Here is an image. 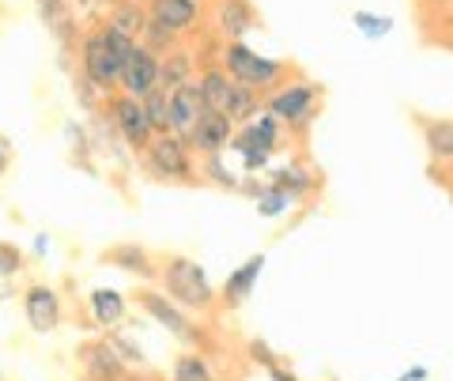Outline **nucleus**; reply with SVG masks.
Here are the masks:
<instances>
[{
    "mask_svg": "<svg viewBox=\"0 0 453 381\" xmlns=\"http://www.w3.org/2000/svg\"><path fill=\"white\" fill-rule=\"evenodd\" d=\"M80 61H83V80H91L98 91H110V88H118V83H121L125 61H121V53L113 50V42L106 38L103 27L83 38Z\"/></svg>",
    "mask_w": 453,
    "mask_h": 381,
    "instance_id": "f257e3e1",
    "label": "nucleus"
},
{
    "mask_svg": "<svg viewBox=\"0 0 453 381\" xmlns=\"http://www.w3.org/2000/svg\"><path fill=\"white\" fill-rule=\"evenodd\" d=\"M223 68L234 83H246V88H253V91L273 88V83L283 76V61L261 57V53L246 50L242 42H231V46L223 50Z\"/></svg>",
    "mask_w": 453,
    "mask_h": 381,
    "instance_id": "f03ea898",
    "label": "nucleus"
},
{
    "mask_svg": "<svg viewBox=\"0 0 453 381\" xmlns=\"http://www.w3.org/2000/svg\"><path fill=\"white\" fill-rule=\"evenodd\" d=\"M166 294L174 302L181 306H189V309H208L211 306V284H208V276H204V268L189 261V257H174V261H166Z\"/></svg>",
    "mask_w": 453,
    "mask_h": 381,
    "instance_id": "7ed1b4c3",
    "label": "nucleus"
},
{
    "mask_svg": "<svg viewBox=\"0 0 453 381\" xmlns=\"http://www.w3.org/2000/svg\"><path fill=\"white\" fill-rule=\"evenodd\" d=\"M321 88H314V83H291V88H280L273 98H268V114L280 118V121H291V125H306L310 114H314V103H318Z\"/></svg>",
    "mask_w": 453,
    "mask_h": 381,
    "instance_id": "20e7f679",
    "label": "nucleus"
},
{
    "mask_svg": "<svg viewBox=\"0 0 453 381\" xmlns=\"http://www.w3.org/2000/svg\"><path fill=\"white\" fill-rule=\"evenodd\" d=\"M148 159H151V171L159 174V178H181L186 181L193 174V166H189V151L186 144L174 136V133H166V136H155L151 140V148H148Z\"/></svg>",
    "mask_w": 453,
    "mask_h": 381,
    "instance_id": "39448f33",
    "label": "nucleus"
},
{
    "mask_svg": "<svg viewBox=\"0 0 453 381\" xmlns=\"http://www.w3.org/2000/svg\"><path fill=\"white\" fill-rule=\"evenodd\" d=\"M204 110L208 106H204V95H201V80H196V83L193 80L181 83L178 91H170V133H174V136H189Z\"/></svg>",
    "mask_w": 453,
    "mask_h": 381,
    "instance_id": "423d86ee",
    "label": "nucleus"
},
{
    "mask_svg": "<svg viewBox=\"0 0 453 381\" xmlns=\"http://www.w3.org/2000/svg\"><path fill=\"white\" fill-rule=\"evenodd\" d=\"M110 114H113V121H118V129H121V136L129 140V144H136V148H151V121H148V114H144V103L140 98H133V95H121V98H113L110 103Z\"/></svg>",
    "mask_w": 453,
    "mask_h": 381,
    "instance_id": "0eeeda50",
    "label": "nucleus"
},
{
    "mask_svg": "<svg viewBox=\"0 0 453 381\" xmlns=\"http://www.w3.org/2000/svg\"><path fill=\"white\" fill-rule=\"evenodd\" d=\"M121 88L129 91L133 98H144L159 88V57L148 50V46H136V53L125 61V72H121Z\"/></svg>",
    "mask_w": 453,
    "mask_h": 381,
    "instance_id": "6e6552de",
    "label": "nucleus"
},
{
    "mask_svg": "<svg viewBox=\"0 0 453 381\" xmlns=\"http://www.w3.org/2000/svg\"><path fill=\"white\" fill-rule=\"evenodd\" d=\"M231 133H234V121H231V118L219 114V110H204L201 121H196L193 133H189V144H193L196 151H204L208 159H211V155H219V151L226 148Z\"/></svg>",
    "mask_w": 453,
    "mask_h": 381,
    "instance_id": "1a4fd4ad",
    "label": "nucleus"
},
{
    "mask_svg": "<svg viewBox=\"0 0 453 381\" xmlns=\"http://www.w3.org/2000/svg\"><path fill=\"white\" fill-rule=\"evenodd\" d=\"M23 309L35 332H53L57 321H61V299H57L53 287H31L23 299Z\"/></svg>",
    "mask_w": 453,
    "mask_h": 381,
    "instance_id": "9d476101",
    "label": "nucleus"
},
{
    "mask_svg": "<svg viewBox=\"0 0 453 381\" xmlns=\"http://www.w3.org/2000/svg\"><path fill=\"white\" fill-rule=\"evenodd\" d=\"M140 306L148 309V314L159 321V324H166V332H174V336H181V340H196V329H193V321L181 314V309L174 306V302H166L163 294H140Z\"/></svg>",
    "mask_w": 453,
    "mask_h": 381,
    "instance_id": "9b49d317",
    "label": "nucleus"
},
{
    "mask_svg": "<svg viewBox=\"0 0 453 381\" xmlns=\"http://www.w3.org/2000/svg\"><path fill=\"white\" fill-rule=\"evenodd\" d=\"M196 16H201V0H151V19L163 23L174 34L193 27Z\"/></svg>",
    "mask_w": 453,
    "mask_h": 381,
    "instance_id": "f8f14e48",
    "label": "nucleus"
},
{
    "mask_svg": "<svg viewBox=\"0 0 453 381\" xmlns=\"http://www.w3.org/2000/svg\"><path fill=\"white\" fill-rule=\"evenodd\" d=\"M148 23H151V16L136 4V0H121V4L113 8V16H110V27H113V31H121L125 38H133V42L144 38Z\"/></svg>",
    "mask_w": 453,
    "mask_h": 381,
    "instance_id": "ddd939ff",
    "label": "nucleus"
},
{
    "mask_svg": "<svg viewBox=\"0 0 453 381\" xmlns=\"http://www.w3.org/2000/svg\"><path fill=\"white\" fill-rule=\"evenodd\" d=\"M193 76V57L186 50H170L159 57V88L163 91H178L181 83H189Z\"/></svg>",
    "mask_w": 453,
    "mask_h": 381,
    "instance_id": "4468645a",
    "label": "nucleus"
},
{
    "mask_svg": "<svg viewBox=\"0 0 453 381\" xmlns=\"http://www.w3.org/2000/svg\"><path fill=\"white\" fill-rule=\"evenodd\" d=\"M253 27V8L250 0H219V31L231 38H242Z\"/></svg>",
    "mask_w": 453,
    "mask_h": 381,
    "instance_id": "2eb2a0df",
    "label": "nucleus"
},
{
    "mask_svg": "<svg viewBox=\"0 0 453 381\" xmlns=\"http://www.w3.org/2000/svg\"><path fill=\"white\" fill-rule=\"evenodd\" d=\"M231 88L234 80L223 72V68H208V72L201 76V95H204V106L208 110H226V98H231Z\"/></svg>",
    "mask_w": 453,
    "mask_h": 381,
    "instance_id": "dca6fc26",
    "label": "nucleus"
},
{
    "mask_svg": "<svg viewBox=\"0 0 453 381\" xmlns=\"http://www.w3.org/2000/svg\"><path fill=\"white\" fill-rule=\"evenodd\" d=\"M261 268H265V257L257 253V257H250L238 272L226 279V287H223V294H226V302H242L246 294L253 291V284H257V276H261Z\"/></svg>",
    "mask_w": 453,
    "mask_h": 381,
    "instance_id": "f3484780",
    "label": "nucleus"
},
{
    "mask_svg": "<svg viewBox=\"0 0 453 381\" xmlns=\"http://www.w3.org/2000/svg\"><path fill=\"white\" fill-rule=\"evenodd\" d=\"M423 140H427L431 159H453V121H423Z\"/></svg>",
    "mask_w": 453,
    "mask_h": 381,
    "instance_id": "a211bd4d",
    "label": "nucleus"
},
{
    "mask_svg": "<svg viewBox=\"0 0 453 381\" xmlns=\"http://www.w3.org/2000/svg\"><path fill=\"white\" fill-rule=\"evenodd\" d=\"M234 148L242 151V159H246L250 171H257V166H265V163H268V155H273V144H268V140H261L257 133H253V125H246V129L234 136Z\"/></svg>",
    "mask_w": 453,
    "mask_h": 381,
    "instance_id": "6ab92c4d",
    "label": "nucleus"
},
{
    "mask_svg": "<svg viewBox=\"0 0 453 381\" xmlns=\"http://www.w3.org/2000/svg\"><path fill=\"white\" fill-rule=\"evenodd\" d=\"M83 359H88V370L98 377V381H118L121 377V359L113 355L106 344H95L83 351Z\"/></svg>",
    "mask_w": 453,
    "mask_h": 381,
    "instance_id": "aec40b11",
    "label": "nucleus"
},
{
    "mask_svg": "<svg viewBox=\"0 0 453 381\" xmlns=\"http://www.w3.org/2000/svg\"><path fill=\"white\" fill-rule=\"evenodd\" d=\"M91 314H95V321L98 324H106V329H110V324H118L121 321V314H125V299H121V294L118 291H95L91 294Z\"/></svg>",
    "mask_w": 453,
    "mask_h": 381,
    "instance_id": "412c9836",
    "label": "nucleus"
},
{
    "mask_svg": "<svg viewBox=\"0 0 453 381\" xmlns=\"http://www.w3.org/2000/svg\"><path fill=\"white\" fill-rule=\"evenodd\" d=\"M144 114H148V121H151V129L159 133V136H166V133H170V91L155 88V91L144 98Z\"/></svg>",
    "mask_w": 453,
    "mask_h": 381,
    "instance_id": "4be33fe9",
    "label": "nucleus"
},
{
    "mask_svg": "<svg viewBox=\"0 0 453 381\" xmlns=\"http://www.w3.org/2000/svg\"><path fill=\"white\" fill-rule=\"evenodd\" d=\"M110 261H113V264H121L125 272H133V276H155V272H151L148 253L140 249V246H118V249L110 253Z\"/></svg>",
    "mask_w": 453,
    "mask_h": 381,
    "instance_id": "5701e85b",
    "label": "nucleus"
},
{
    "mask_svg": "<svg viewBox=\"0 0 453 381\" xmlns=\"http://www.w3.org/2000/svg\"><path fill=\"white\" fill-rule=\"evenodd\" d=\"M253 106H257V91L246 88V83H234L231 88V98H226V110L223 114L231 121H246L253 114Z\"/></svg>",
    "mask_w": 453,
    "mask_h": 381,
    "instance_id": "b1692460",
    "label": "nucleus"
},
{
    "mask_svg": "<svg viewBox=\"0 0 453 381\" xmlns=\"http://www.w3.org/2000/svg\"><path fill=\"white\" fill-rule=\"evenodd\" d=\"M174 42H178L174 31H166L163 23H155V19H151V23H148V31H144V38H140V46H148L155 57H163V53L174 50Z\"/></svg>",
    "mask_w": 453,
    "mask_h": 381,
    "instance_id": "393cba45",
    "label": "nucleus"
},
{
    "mask_svg": "<svg viewBox=\"0 0 453 381\" xmlns=\"http://www.w3.org/2000/svg\"><path fill=\"white\" fill-rule=\"evenodd\" d=\"M174 381H211V370L201 355H186L174 366Z\"/></svg>",
    "mask_w": 453,
    "mask_h": 381,
    "instance_id": "a878e982",
    "label": "nucleus"
},
{
    "mask_svg": "<svg viewBox=\"0 0 453 381\" xmlns=\"http://www.w3.org/2000/svg\"><path fill=\"white\" fill-rule=\"evenodd\" d=\"M314 181H310V174H303V171H280L276 174V186L273 189H280V193H288V196H303Z\"/></svg>",
    "mask_w": 453,
    "mask_h": 381,
    "instance_id": "bb28decb",
    "label": "nucleus"
},
{
    "mask_svg": "<svg viewBox=\"0 0 453 381\" xmlns=\"http://www.w3.org/2000/svg\"><path fill=\"white\" fill-rule=\"evenodd\" d=\"M351 23H356V27H363V31L371 34V38L386 34L389 27H393V19H389V16H366V11H356V16H351Z\"/></svg>",
    "mask_w": 453,
    "mask_h": 381,
    "instance_id": "cd10ccee",
    "label": "nucleus"
},
{
    "mask_svg": "<svg viewBox=\"0 0 453 381\" xmlns=\"http://www.w3.org/2000/svg\"><path fill=\"white\" fill-rule=\"evenodd\" d=\"M291 196L288 193H280V189H265L261 193V216H280L283 208H288Z\"/></svg>",
    "mask_w": 453,
    "mask_h": 381,
    "instance_id": "c85d7f7f",
    "label": "nucleus"
},
{
    "mask_svg": "<svg viewBox=\"0 0 453 381\" xmlns=\"http://www.w3.org/2000/svg\"><path fill=\"white\" fill-rule=\"evenodd\" d=\"M19 264H23L19 249H12L8 242H0V276H12V272H16Z\"/></svg>",
    "mask_w": 453,
    "mask_h": 381,
    "instance_id": "c756f323",
    "label": "nucleus"
},
{
    "mask_svg": "<svg viewBox=\"0 0 453 381\" xmlns=\"http://www.w3.org/2000/svg\"><path fill=\"white\" fill-rule=\"evenodd\" d=\"M38 8H42V16H46L53 27H65V0H38Z\"/></svg>",
    "mask_w": 453,
    "mask_h": 381,
    "instance_id": "7c9ffc66",
    "label": "nucleus"
},
{
    "mask_svg": "<svg viewBox=\"0 0 453 381\" xmlns=\"http://www.w3.org/2000/svg\"><path fill=\"white\" fill-rule=\"evenodd\" d=\"M208 174L219 181V186H231L234 189V178H231V171H223V163H219V155H211L208 159Z\"/></svg>",
    "mask_w": 453,
    "mask_h": 381,
    "instance_id": "2f4dec72",
    "label": "nucleus"
},
{
    "mask_svg": "<svg viewBox=\"0 0 453 381\" xmlns=\"http://www.w3.org/2000/svg\"><path fill=\"white\" fill-rule=\"evenodd\" d=\"M8 163H12V148H8V140L0 136V174L8 171Z\"/></svg>",
    "mask_w": 453,
    "mask_h": 381,
    "instance_id": "473e14b6",
    "label": "nucleus"
},
{
    "mask_svg": "<svg viewBox=\"0 0 453 381\" xmlns=\"http://www.w3.org/2000/svg\"><path fill=\"white\" fill-rule=\"evenodd\" d=\"M268 374H273V381H295L288 370H280V366H268Z\"/></svg>",
    "mask_w": 453,
    "mask_h": 381,
    "instance_id": "72a5a7b5",
    "label": "nucleus"
},
{
    "mask_svg": "<svg viewBox=\"0 0 453 381\" xmlns=\"http://www.w3.org/2000/svg\"><path fill=\"white\" fill-rule=\"evenodd\" d=\"M136 4H140V0H136Z\"/></svg>",
    "mask_w": 453,
    "mask_h": 381,
    "instance_id": "f704fd0d",
    "label": "nucleus"
}]
</instances>
